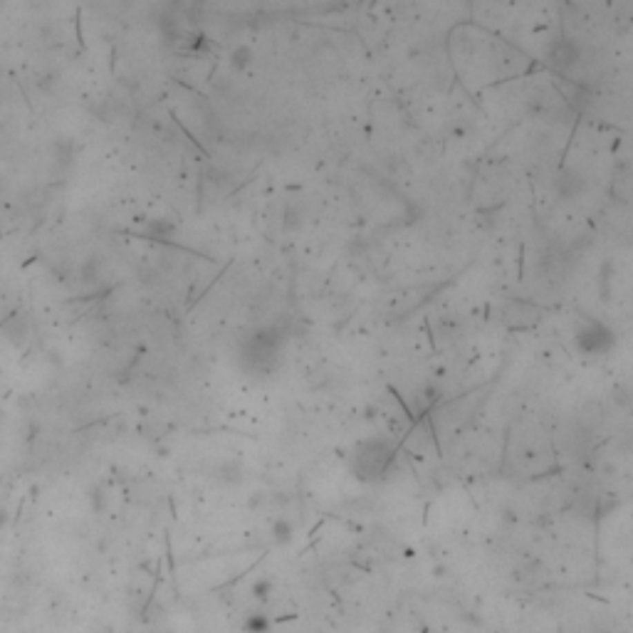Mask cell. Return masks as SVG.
I'll list each match as a JSON object with an SVG mask.
<instances>
[{"label":"cell","instance_id":"1","mask_svg":"<svg viewBox=\"0 0 633 633\" xmlns=\"http://www.w3.org/2000/svg\"><path fill=\"white\" fill-rule=\"evenodd\" d=\"M284 337L277 327H262V329L253 331L243 342V359L245 371H253L257 376H267L282 364V351H284Z\"/></svg>","mask_w":633,"mask_h":633},{"label":"cell","instance_id":"2","mask_svg":"<svg viewBox=\"0 0 633 633\" xmlns=\"http://www.w3.org/2000/svg\"><path fill=\"white\" fill-rule=\"evenodd\" d=\"M393 458H396V448L389 438L364 440L351 456V470L364 483H373L389 473Z\"/></svg>","mask_w":633,"mask_h":633},{"label":"cell","instance_id":"3","mask_svg":"<svg viewBox=\"0 0 633 633\" xmlns=\"http://www.w3.org/2000/svg\"><path fill=\"white\" fill-rule=\"evenodd\" d=\"M574 342H576V349H579V354L604 356V354H609V351L614 349L616 334L611 331V327L604 324V322L586 320L584 324L576 329Z\"/></svg>","mask_w":633,"mask_h":633},{"label":"cell","instance_id":"4","mask_svg":"<svg viewBox=\"0 0 633 633\" xmlns=\"http://www.w3.org/2000/svg\"><path fill=\"white\" fill-rule=\"evenodd\" d=\"M579 57H581V48L574 40H569V37H559L547 50V59H549V65L556 67V70H569L572 65L579 62Z\"/></svg>","mask_w":633,"mask_h":633},{"label":"cell","instance_id":"5","mask_svg":"<svg viewBox=\"0 0 633 633\" xmlns=\"http://www.w3.org/2000/svg\"><path fill=\"white\" fill-rule=\"evenodd\" d=\"M243 631L245 633H267L270 631V619H267L262 611H253V614L245 616Z\"/></svg>","mask_w":633,"mask_h":633},{"label":"cell","instance_id":"6","mask_svg":"<svg viewBox=\"0 0 633 633\" xmlns=\"http://www.w3.org/2000/svg\"><path fill=\"white\" fill-rule=\"evenodd\" d=\"M292 534H295V527H292V522L277 520L273 525V539L277 542V545H287V542L292 539Z\"/></svg>","mask_w":633,"mask_h":633},{"label":"cell","instance_id":"7","mask_svg":"<svg viewBox=\"0 0 633 633\" xmlns=\"http://www.w3.org/2000/svg\"><path fill=\"white\" fill-rule=\"evenodd\" d=\"M250 594H253V598H257V601H267L270 598V594H273V581L270 579H257L253 581V586H250Z\"/></svg>","mask_w":633,"mask_h":633},{"label":"cell","instance_id":"8","mask_svg":"<svg viewBox=\"0 0 633 633\" xmlns=\"http://www.w3.org/2000/svg\"><path fill=\"white\" fill-rule=\"evenodd\" d=\"M173 231H176V228H173V225L168 223V220H164V218L151 220V223H148V235H151V237H168Z\"/></svg>","mask_w":633,"mask_h":633},{"label":"cell","instance_id":"9","mask_svg":"<svg viewBox=\"0 0 633 633\" xmlns=\"http://www.w3.org/2000/svg\"><path fill=\"white\" fill-rule=\"evenodd\" d=\"M231 65L235 70H243V67L250 65V50L248 48H237L235 52L231 55Z\"/></svg>","mask_w":633,"mask_h":633},{"label":"cell","instance_id":"10","mask_svg":"<svg viewBox=\"0 0 633 633\" xmlns=\"http://www.w3.org/2000/svg\"><path fill=\"white\" fill-rule=\"evenodd\" d=\"M8 522H10V509L6 505H0V529H6Z\"/></svg>","mask_w":633,"mask_h":633}]
</instances>
